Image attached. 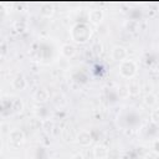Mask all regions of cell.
Masks as SVG:
<instances>
[{"instance_id":"obj_2","label":"cell","mask_w":159,"mask_h":159,"mask_svg":"<svg viewBox=\"0 0 159 159\" xmlns=\"http://www.w3.org/2000/svg\"><path fill=\"white\" fill-rule=\"evenodd\" d=\"M72 159H83V157H82L81 154H76V155H75Z\"/></svg>"},{"instance_id":"obj_1","label":"cell","mask_w":159,"mask_h":159,"mask_svg":"<svg viewBox=\"0 0 159 159\" xmlns=\"http://www.w3.org/2000/svg\"><path fill=\"white\" fill-rule=\"evenodd\" d=\"M93 153H94V157H96L97 159H104V158L107 157V153H108V150H107V148H106V147H102V145H97V147L94 148Z\"/></svg>"}]
</instances>
